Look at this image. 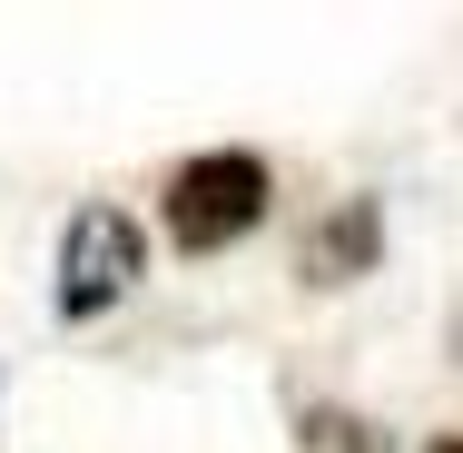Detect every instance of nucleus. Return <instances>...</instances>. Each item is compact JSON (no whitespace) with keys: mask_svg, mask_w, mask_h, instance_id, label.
<instances>
[{"mask_svg":"<svg viewBox=\"0 0 463 453\" xmlns=\"http://www.w3.org/2000/svg\"><path fill=\"white\" fill-rule=\"evenodd\" d=\"M267 217H277V168H267L257 148H197V158H178L168 187H158V227H168L178 257H227V247H247Z\"/></svg>","mask_w":463,"mask_h":453,"instance_id":"obj_1","label":"nucleus"},{"mask_svg":"<svg viewBox=\"0 0 463 453\" xmlns=\"http://www.w3.org/2000/svg\"><path fill=\"white\" fill-rule=\"evenodd\" d=\"M60 286H50V306H60V326H99L109 306H128L138 296V276H148V227L128 217V207H80L70 227H60Z\"/></svg>","mask_w":463,"mask_h":453,"instance_id":"obj_2","label":"nucleus"},{"mask_svg":"<svg viewBox=\"0 0 463 453\" xmlns=\"http://www.w3.org/2000/svg\"><path fill=\"white\" fill-rule=\"evenodd\" d=\"M384 267V197L355 187V197H335L316 227H306V247H296V286H355V276Z\"/></svg>","mask_w":463,"mask_h":453,"instance_id":"obj_3","label":"nucleus"},{"mask_svg":"<svg viewBox=\"0 0 463 453\" xmlns=\"http://www.w3.org/2000/svg\"><path fill=\"white\" fill-rule=\"evenodd\" d=\"M296 434H306L316 453H384V434H374L365 414H345V404H306V414H296Z\"/></svg>","mask_w":463,"mask_h":453,"instance_id":"obj_4","label":"nucleus"},{"mask_svg":"<svg viewBox=\"0 0 463 453\" xmlns=\"http://www.w3.org/2000/svg\"><path fill=\"white\" fill-rule=\"evenodd\" d=\"M424 453H463V434H434V444H424Z\"/></svg>","mask_w":463,"mask_h":453,"instance_id":"obj_5","label":"nucleus"}]
</instances>
